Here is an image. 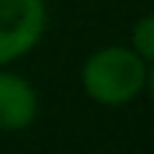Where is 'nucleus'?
Wrapping results in <instances>:
<instances>
[{"instance_id":"nucleus-3","label":"nucleus","mask_w":154,"mask_h":154,"mask_svg":"<svg viewBox=\"0 0 154 154\" xmlns=\"http://www.w3.org/2000/svg\"><path fill=\"white\" fill-rule=\"evenodd\" d=\"M39 115V97L36 88L24 75L0 66V130L18 133L27 130Z\"/></svg>"},{"instance_id":"nucleus-5","label":"nucleus","mask_w":154,"mask_h":154,"mask_svg":"<svg viewBox=\"0 0 154 154\" xmlns=\"http://www.w3.org/2000/svg\"><path fill=\"white\" fill-rule=\"evenodd\" d=\"M145 91L151 94V100H154V63H148V75H145Z\"/></svg>"},{"instance_id":"nucleus-2","label":"nucleus","mask_w":154,"mask_h":154,"mask_svg":"<svg viewBox=\"0 0 154 154\" xmlns=\"http://www.w3.org/2000/svg\"><path fill=\"white\" fill-rule=\"evenodd\" d=\"M48 24L45 0H0V66L30 54Z\"/></svg>"},{"instance_id":"nucleus-4","label":"nucleus","mask_w":154,"mask_h":154,"mask_svg":"<svg viewBox=\"0 0 154 154\" xmlns=\"http://www.w3.org/2000/svg\"><path fill=\"white\" fill-rule=\"evenodd\" d=\"M130 48L145 63H154V12L151 15H142L133 24V30H130Z\"/></svg>"},{"instance_id":"nucleus-1","label":"nucleus","mask_w":154,"mask_h":154,"mask_svg":"<svg viewBox=\"0 0 154 154\" xmlns=\"http://www.w3.org/2000/svg\"><path fill=\"white\" fill-rule=\"evenodd\" d=\"M148 63L130 45H103L82 63V91L100 106H127L145 91Z\"/></svg>"}]
</instances>
